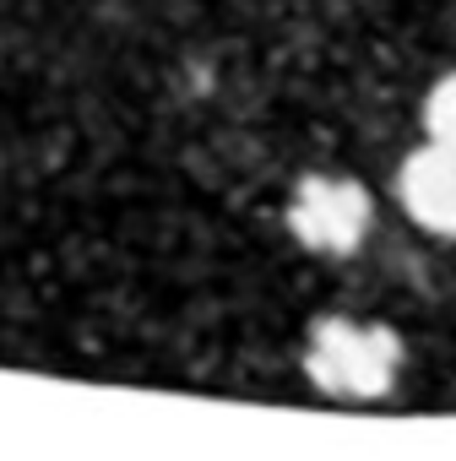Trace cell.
<instances>
[{
    "instance_id": "obj_1",
    "label": "cell",
    "mask_w": 456,
    "mask_h": 461,
    "mask_svg": "<svg viewBox=\"0 0 456 461\" xmlns=\"http://www.w3.org/2000/svg\"><path fill=\"white\" fill-rule=\"evenodd\" d=\"M305 369L321 391L332 396H353V402H369V396H386L397 385V369H402V342L391 326L380 321H353V315H326L310 326V342H305Z\"/></svg>"
},
{
    "instance_id": "obj_2",
    "label": "cell",
    "mask_w": 456,
    "mask_h": 461,
    "mask_svg": "<svg viewBox=\"0 0 456 461\" xmlns=\"http://www.w3.org/2000/svg\"><path fill=\"white\" fill-rule=\"evenodd\" d=\"M288 234L310 250V256H353L364 240H369V228H375V201L359 179L348 174H305L294 190H288Z\"/></svg>"
},
{
    "instance_id": "obj_3",
    "label": "cell",
    "mask_w": 456,
    "mask_h": 461,
    "mask_svg": "<svg viewBox=\"0 0 456 461\" xmlns=\"http://www.w3.org/2000/svg\"><path fill=\"white\" fill-rule=\"evenodd\" d=\"M397 201L418 228H429L440 240H456V152H445L434 141L413 147L397 168Z\"/></svg>"
},
{
    "instance_id": "obj_4",
    "label": "cell",
    "mask_w": 456,
    "mask_h": 461,
    "mask_svg": "<svg viewBox=\"0 0 456 461\" xmlns=\"http://www.w3.org/2000/svg\"><path fill=\"white\" fill-rule=\"evenodd\" d=\"M424 141L456 152V71H445V77L424 93Z\"/></svg>"
}]
</instances>
